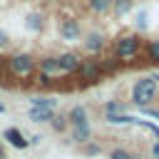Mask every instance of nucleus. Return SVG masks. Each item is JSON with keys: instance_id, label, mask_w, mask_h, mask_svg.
Here are the masks:
<instances>
[{"instance_id": "obj_1", "label": "nucleus", "mask_w": 159, "mask_h": 159, "mask_svg": "<svg viewBox=\"0 0 159 159\" xmlns=\"http://www.w3.org/2000/svg\"><path fill=\"white\" fill-rule=\"evenodd\" d=\"M112 55H114L122 65L134 62L137 57L144 55V40H142L137 32L119 35V37H114V42H112Z\"/></svg>"}, {"instance_id": "obj_2", "label": "nucleus", "mask_w": 159, "mask_h": 159, "mask_svg": "<svg viewBox=\"0 0 159 159\" xmlns=\"http://www.w3.org/2000/svg\"><path fill=\"white\" fill-rule=\"evenodd\" d=\"M7 72L12 75V77H17V80H32L35 75H37V57L35 55H30V52H15V55H10L7 57Z\"/></svg>"}, {"instance_id": "obj_3", "label": "nucleus", "mask_w": 159, "mask_h": 159, "mask_svg": "<svg viewBox=\"0 0 159 159\" xmlns=\"http://www.w3.org/2000/svg\"><path fill=\"white\" fill-rule=\"evenodd\" d=\"M154 97H157V82L149 77V75H144V77H139L134 84H132V94H129V102L132 104H137V107H149L152 102H154Z\"/></svg>"}, {"instance_id": "obj_4", "label": "nucleus", "mask_w": 159, "mask_h": 159, "mask_svg": "<svg viewBox=\"0 0 159 159\" xmlns=\"http://www.w3.org/2000/svg\"><path fill=\"white\" fill-rule=\"evenodd\" d=\"M82 84H97V82H102L107 75H104V70H102V65H99V60H94V57H87V60H82V65H80V70H77V75H75Z\"/></svg>"}, {"instance_id": "obj_5", "label": "nucleus", "mask_w": 159, "mask_h": 159, "mask_svg": "<svg viewBox=\"0 0 159 159\" xmlns=\"http://www.w3.org/2000/svg\"><path fill=\"white\" fill-rule=\"evenodd\" d=\"M82 55L80 52H75V50H65V52H60L57 55V62H60V72L62 75H77V70H80V65H82Z\"/></svg>"}, {"instance_id": "obj_6", "label": "nucleus", "mask_w": 159, "mask_h": 159, "mask_svg": "<svg viewBox=\"0 0 159 159\" xmlns=\"http://www.w3.org/2000/svg\"><path fill=\"white\" fill-rule=\"evenodd\" d=\"M57 32H60V37L62 40H80L82 37V25H80V20L77 17H62L60 20V25H57Z\"/></svg>"}, {"instance_id": "obj_7", "label": "nucleus", "mask_w": 159, "mask_h": 159, "mask_svg": "<svg viewBox=\"0 0 159 159\" xmlns=\"http://www.w3.org/2000/svg\"><path fill=\"white\" fill-rule=\"evenodd\" d=\"M82 42H84V50H87L92 57H94V55H99V52L107 47V37H104L99 30H89V32L84 35V40H82Z\"/></svg>"}, {"instance_id": "obj_8", "label": "nucleus", "mask_w": 159, "mask_h": 159, "mask_svg": "<svg viewBox=\"0 0 159 159\" xmlns=\"http://www.w3.org/2000/svg\"><path fill=\"white\" fill-rule=\"evenodd\" d=\"M0 137H2V139L12 147V149H20V152H22V149H27V147H30V139H27V137H25L17 127H5Z\"/></svg>"}, {"instance_id": "obj_9", "label": "nucleus", "mask_w": 159, "mask_h": 159, "mask_svg": "<svg viewBox=\"0 0 159 159\" xmlns=\"http://www.w3.org/2000/svg\"><path fill=\"white\" fill-rule=\"evenodd\" d=\"M67 119H70V127H84V124H89V109L84 104H75V107H70Z\"/></svg>"}, {"instance_id": "obj_10", "label": "nucleus", "mask_w": 159, "mask_h": 159, "mask_svg": "<svg viewBox=\"0 0 159 159\" xmlns=\"http://www.w3.org/2000/svg\"><path fill=\"white\" fill-rule=\"evenodd\" d=\"M70 139H72V144L84 147L87 142H92V124H84V127H70Z\"/></svg>"}, {"instance_id": "obj_11", "label": "nucleus", "mask_w": 159, "mask_h": 159, "mask_svg": "<svg viewBox=\"0 0 159 159\" xmlns=\"http://www.w3.org/2000/svg\"><path fill=\"white\" fill-rule=\"evenodd\" d=\"M37 67H40V72H45V75H50V77L62 75V72H60L57 55H45V57H40V60H37Z\"/></svg>"}, {"instance_id": "obj_12", "label": "nucleus", "mask_w": 159, "mask_h": 159, "mask_svg": "<svg viewBox=\"0 0 159 159\" xmlns=\"http://www.w3.org/2000/svg\"><path fill=\"white\" fill-rule=\"evenodd\" d=\"M55 117V109H40V107H30L27 109V119L32 124H50Z\"/></svg>"}, {"instance_id": "obj_13", "label": "nucleus", "mask_w": 159, "mask_h": 159, "mask_svg": "<svg viewBox=\"0 0 159 159\" xmlns=\"http://www.w3.org/2000/svg\"><path fill=\"white\" fill-rule=\"evenodd\" d=\"M84 5H87V10H89L92 15H104V12L112 10L114 0H84Z\"/></svg>"}, {"instance_id": "obj_14", "label": "nucleus", "mask_w": 159, "mask_h": 159, "mask_svg": "<svg viewBox=\"0 0 159 159\" xmlns=\"http://www.w3.org/2000/svg\"><path fill=\"white\" fill-rule=\"evenodd\" d=\"M30 107H40V109H57V99L55 97H45V94H37L30 99Z\"/></svg>"}, {"instance_id": "obj_15", "label": "nucleus", "mask_w": 159, "mask_h": 159, "mask_svg": "<svg viewBox=\"0 0 159 159\" xmlns=\"http://www.w3.org/2000/svg\"><path fill=\"white\" fill-rule=\"evenodd\" d=\"M144 57L154 65H159V40H147L144 42Z\"/></svg>"}, {"instance_id": "obj_16", "label": "nucleus", "mask_w": 159, "mask_h": 159, "mask_svg": "<svg viewBox=\"0 0 159 159\" xmlns=\"http://www.w3.org/2000/svg\"><path fill=\"white\" fill-rule=\"evenodd\" d=\"M50 127H52L57 134H62L65 129H70V119H67V112H65V114H57V112H55V117H52Z\"/></svg>"}, {"instance_id": "obj_17", "label": "nucleus", "mask_w": 159, "mask_h": 159, "mask_svg": "<svg viewBox=\"0 0 159 159\" xmlns=\"http://www.w3.org/2000/svg\"><path fill=\"white\" fill-rule=\"evenodd\" d=\"M99 65H102L104 75H114V72H117V70L122 67V62H119V60H117L114 55H112V57H102V60H99Z\"/></svg>"}, {"instance_id": "obj_18", "label": "nucleus", "mask_w": 159, "mask_h": 159, "mask_svg": "<svg viewBox=\"0 0 159 159\" xmlns=\"http://www.w3.org/2000/svg\"><path fill=\"white\" fill-rule=\"evenodd\" d=\"M25 25H27V30H32V32H40V30L45 27V20H42V15H40V12H30Z\"/></svg>"}, {"instance_id": "obj_19", "label": "nucleus", "mask_w": 159, "mask_h": 159, "mask_svg": "<svg viewBox=\"0 0 159 159\" xmlns=\"http://www.w3.org/2000/svg\"><path fill=\"white\" fill-rule=\"evenodd\" d=\"M107 159H137V154L129 152V149H124V147H114V149H109Z\"/></svg>"}, {"instance_id": "obj_20", "label": "nucleus", "mask_w": 159, "mask_h": 159, "mask_svg": "<svg viewBox=\"0 0 159 159\" xmlns=\"http://www.w3.org/2000/svg\"><path fill=\"white\" fill-rule=\"evenodd\" d=\"M129 10H132V0H114V5H112V12H114L117 17L127 15Z\"/></svg>"}, {"instance_id": "obj_21", "label": "nucleus", "mask_w": 159, "mask_h": 159, "mask_svg": "<svg viewBox=\"0 0 159 159\" xmlns=\"http://www.w3.org/2000/svg\"><path fill=\"white\" fill-rule=\"evenodd\" d=\"M35 82H37V87H45V89H50V87L55 84V77H50V75H45V72H40V70H37V75H35Z\"/></svg>"}, {"instance_id": "obj_22", "label": "nucleus", "mask_w": 159, "mask_h": 159, "mask_svg": "<svg viewBox=\"0 0 159 159\" xmlns=\"http://www.w3.org/2000/svg\"><path fill=\"white\" fill-rule=\"evenodd\" d=\"M122 112H124V104H119V102H114V99L104 104V117H107V114H122Z\"/></svg>"}, {"instance_id": "obj_23", "label": "nucleus", "mask_w": 159, "mask_h": 159, "mask_svg": "<svg viewBox=\"0 0 159 159\" xmlns=\"http://www.w3.org/2000/svg\"><path fill=\"white\" fill-rule=\"evenodd\" d=\"M82 149H84V154H92V157H97V154L102 152V147H99V144H94V142H87Z\"/></svg>"}, {"instance_id": "obj_24", "label": "nucleus", "mask_w": 159, "mask_h": 159, "mask_svg": "<svg viewBox=\"0 0 159 159\" xmlns=\"http://www.w3.org/2000/svg\"><path fill=\"white\" fill-rule=\"evenodd\" d=\"M7 45H10V35L0 27V50H2V47H7Z\"/></svg>"}, {"instance_id": "obj_25", "label": "nucleus", "mask_w": 159, "mask_h": 159, "mask_svg": "<svg viewBox=\"0 0 159 159\" xmlns=\"http://www.w3.org/2000/svg\"><path fill=\"white\" fill-rule=\"evenodd\" d=\"M152 157H159V139L152 144Z\"/></svg>"}, {"instance_id": "obj_26", "label": "nucleus", "mask_w": 159, "mask_h": 159, "mask_svg": "<svg viewBox=\"0 0 159 159\" xmlns=\"http://www.w3.org/2000/svg\"><path fill=\"white\" fill-rule=\"evenodd\" d=\"M40 139H42V137H40V134H32V137H30V144H37V142H40Z\"/></svg>"}, {"instance_id": "obj_27", "label": "nucleus", "mask_w": 159, "mask_h": 159, "mask_svg": "<svg viewBox=\"0 0 159 159\" xmlns=\"http://www.w3.org/2000/svg\"><path fill=\"white\" fill-rule=\"evenodd\" d=\"M0 159H5V144H2V137H0Z\"/></svg>"}, {"instance_id": "obj_28", "label": "nucleus", "mask_w": 159, "mask_h": 159, "mask_svg": "<svg viewBox=\"0 0 159 159\" xmlns=\"http://www.w3.org/2000/svg\"><path fill=\"white\" fill-rule=\"evenodd\" d=\"M149 77H152V80H154V82L159 84V72H149Z\"/></svg>"}, {"instance_id": "obj_29", "label": "nucleus", "mask_w": 159, "mask_h": 159, "mask_svg": "<svg viewBox=\"0 0 159 159\" xmlns=\"http://www.w3.org/2000/svg\"><path fill=\"white\" fill-rule=\"evenodd\" d=\"M5 109H7V107H5V104H2V102H0V114H2V112H5Z\"/></svg>"}, {"instance_id": "obj_30", "label": "nucleus", "mask_w": 159, "mask_h": 159, "mask_svg": "<svg viewBox=\"0 0 159 159\" xmlns=\"http://www.w3.org/2000/svg\"><path fill=\"white\" fill-rule=\"evenodd\" d=\"M154 159H159V157H154Z\"/></svg>"}]
</instances>
